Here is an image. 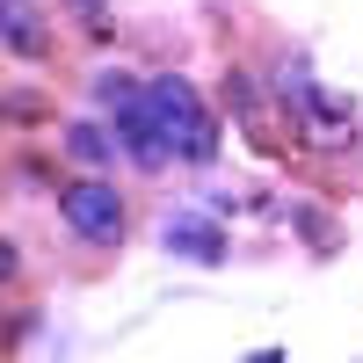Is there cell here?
Masks as SVG:
<instances>
[{
    "label": "cell",
    "mask_w": 363,
    "mask_h": 363,
    "mask_svg": "<svg viewBox=\"0 0 363 363\" xmlns=\"http://www.w3.org/2000/svg\"><path fill=\"white\" fill-rule=\"evenodd\" d=\"M95 95H102V102H116V109H124V102L138 95V87H131L124 73H102V80H95Z\"/></svg>",
    "instance_id": "7"
},
{
    "label": "cell",
    "mask_w": 363,
    "mask_h": 363,
    "mask_svg": "<svg viewBox=\"0 0 363 363\" xmlns=\"http://www.w3.org/2000/svg\"><path fill=\"white\" fill-rule=\"evenodd\" d=\"M73 8H102V0H73Z\"/></svg>",
    "instance_id": "8"
},
{
    "label": "cell",
    "mask_w": 363,
    "mask_h": 363,
    "mask_svg": "<svg viewBox=\"0 0 363 363\" xmlns=\"http://www.w3.org/2000/svg\"><path fill=\"white\" fill-rule=\"evenodd\" d=\"M66 153L87 160V167H102V160H109V138H102L95 124H73V131H66Z\"/></svg>",
    "instance_id": "5"
},
{
    "label": "cell",
    "mask_w": 363,
    "mask_h": 363,
    "mask_svg": "<svg viewBox=\"0 0 363 363\" xmlns=\"http://www.w3.org/2000/svg\"><path fill=\"white\" fill-rule=\"evenodd\" d=\"M58 211H66V225L80 240H116V233H124V196H116L109 182H73Z\"/></svg>",
    "instance_id": "3"
},
{
    "label": "cell",
    "mask_w": 363,
    "mask_h": 363,
    "mask_svg": "<svg viewBox=\"0 0 363 363\" xmlns=\"http://www.w3.org/2000/svg\"><path fill=\"white\" fill-rule=\"evenodd\" d=\"M160 240H167L174 255H189V262H218V255H225V233H218V225H196V218H174Z\"/></svg>",
    "instance_id": "4"
},
{
    "label": "cell",
    "mask_w": 363,
    "mask_h": 363,
    "mask_svg": "<svg viewBox=\"0 0 363 363\" xmlns=\"http://www.w3.org/2000/svg\"><path fill=\"white\" fill-rule=\"evenodd\" d=\"M145 95H153V109L167 116V131H174V153L182 160H211V145H218V131H211V116H203V102H196V87L189 80H153V87H145Z\"/></svg>",
    "instance_id": "1"
},
{
    "label": "cell",
    "mask_w": 363,
    "mask_h": 363,
    "mask_svg": "<svg viewBox=\"0 0 363 363\" xmlns=\"http://www.w3.org/2000/svg\"><path fill=\"white\" fill-rule=\"evenodd\" d=\"M8 51H22V58H29V51H44V44H37V22H29L22 8H8Z\"/></svg>",
    "instance_id": "6"
},
{
    "label": "cell",
    "mask_w": 363,
    "mask_h": 363,
    "mask_svg": "<svg viewBox=\"0 0 363 363\" xmlns=\"http://www.w3.org/2000/svg\"><path fill=\"white\" fill-rule=\"evenodd\" d=\"M116 131H124V145H131V160H138V167H167V160H182V153H174V131H167V116L153 109V95H145V87H138L124 109H116Z\"/></svg>",
    "instance_id": "2"
}]
</instances>
